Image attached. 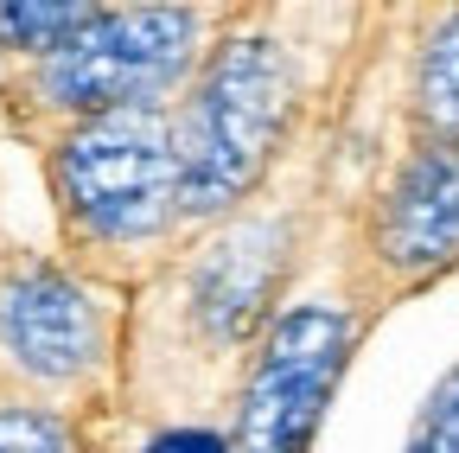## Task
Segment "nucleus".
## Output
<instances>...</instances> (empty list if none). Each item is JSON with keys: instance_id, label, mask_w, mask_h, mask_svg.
Here are the masks:
<instances>
[{"instance_id": "nucleus-1", "label": "nucleus", "mask_w": 459, "mask_h": 453, "mask_svg": "<svg viewBox=\"0 0 459 453\" xmlns=\"http://www.w3.org/2000/svg\"><path fill=\"white\" fill-rule=\"evenodd\" d=\"M358 65L325 96L300 147L274 166V179L243 211L186 237L172 262L128 301L122 403H115L122 434H141L160 422L223 428L217 403L230 409V389H237L268 313L300 281L307 256L325 237V192L344 153V109L358 96Z\"/></svg>"}, {"instance_id": "nucleus-2", "label": "nucleus", "mask_w": 459, "mask_h": 453, "mask_svg": "<svg viewBox=\"0 0 459 453\" xmlns=\"http://www.w3.org/2000/svg\"><path fill=\"white\" fill-rule=\"evenodd\" d=\"M351 7H274L230 0V13L172 96V173H179V237H198L243 211L274 166L300 147L325 96L358 65V39H325Z\"/></svg>"}, {"instance_id": "nucleus-3", "label": "nucleus", "mask_w": 459, "mask_h": 453, "mask_svg": "<svg viewBox=\"0 0 459 453\" xmlns=\"http://www.w3.org/2000/svg\"><path fill=\"white\" fill-rule=\"evenodd\" d=\"M57 217V262L134 301L179 249L172 102L115 109L32 141Z\"/></svg>"}, {"instance_id": "nucleus-4", "label": "nucleus", "mask_w": 459, "mask_h": 453, "mask_svg": "<svg viewBox=\"0 0 459 453\" xmlns=\"http://www.w3.org/2000/svg\"><path fill=\"white\" fill-rule=\"evenodd\" d=\"M377 319H383L377 301L358 288V274L338 256V217H332L300 281L268 313L237 389H230L223 447L230 453H313L332 396Z\"/></svg>"}, {"instance_id": "nucleus-5", "label": "nucleus", "mask_w": 459, "mask_h": 453, "mask_svg": "<svg viewBox=\"0 0 459 453\" xmlns=\"http://www.w3.org/2000/svg\"><path fill=\"white\" fill-rule=\"evenodd\" d=\"M223 0H128L96 7L57 51L13 65L7 109L26 141L115 109L172 102L223 26Z\"/></svg>"}, {"instance_id": "nucleus-6", "label": "nucleus", "mask_w": 459, "mask_h": 453, "mask_svg": "<svg viewBox=\"0 0 459 453\" xmlns=\"http://www.w3.org/2000/svg\"><path fill=\"white\" fill-rule=\"evenodd\" d=\"M128 301L45 249L0 243V396L115 428ZM122 434V428H115Z\"/></svg>"}, {"instance_id": "nucleus-7", "label": "nucleus", "mask_w": 459, "mask_h": 453, "mask_svg": "<svg viewBox=\"0 0 459 453\" xmlns=\"http://www.w3.org/2000/svg\"><path fill=\"white\" fill-rule=\"evenodd\" d=\"M338 256L377 313L459 274V147L395 128L338 205Z\"/></svg>"}, {"instance_id": "nucleus-8", "label": "nucleus", "mask_w": 459, "mask_h": 453, "mask_svg": "<svg viewBox=\"0 0 459 453\" xmlns=\"http://www.w3.org/2000/svg\"><path fill=\"white\" fill-rule=\"evenodd\" d=\"M409 26L395 83V128L459 147V7H395Z\"/></svg>"}, {"instance_id": "nucleus-9", "label": "nucleus", "mask_w": 459, "mask_h": 453, "mask_svg": "<svg viewBox=\"0 0 459 453\" xmlns=\"http://www.w3.org/2000/svg\"><path fill=\"white\" fill-rule=\"evenodd\" d=\"M0 453H122V434L26 396H0Z\"/></svg>"}, {"instance_id": "nucleus-10", "label": "nucleus", "mask_w": 459, "mask_h": 453, "mask_svg": "<svg viewBox=\"0 0 459 453\" xmlns=\"http://www.w3.org/2000/svg\"><path fill=\"white\" fill-rule=\"evenodd\" d=\"M90 13H96V0H7L0 7V51L13 65H32L65 45Z\"/></svg>"}, {"instance_id": "nucleus-11", "label": "nucleus", "mask_w": 459, "mask_h": 453, "mask_svg": "<svg viewBox=\"0 0 459 453\" xmlns=\"http://www.w3.org/2000/svg\"><path fill=\"white\" fill-rule=\"evenodd\" d=\"M402 453H459V364L428 389V403H421Z\"/></svg>"}, {"instance_id": "nucleus-12", "label": "nucleus", "mask_w": 459, "mask_h": 453, "mask_svg": "<svg viewBox=\"0 0 459 453\" xmlns=\"http://www.w3.org/2000/svg\"><path fill=\"white\" fill-rule=\"evenodd\" d=\"M128 453H230V447L217 422H160V428H141Z\"/></svg>"}]
</instances>
